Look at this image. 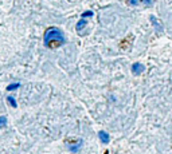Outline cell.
Masks as SVG:
<instances>
[{
    "instance_id": "obj_4",
    "label": "cell",
    "mask_w": 172,
    "mask_h": 154,
    "mask_svg": "<svg viewBox=\"0 0 172 154\" xmlns=\"http://www.w3.org/2000/svg\"><path fill=\"white\" fill-rule=\"evenodd\" d=\"M98 138L101 139L102 143H109L110 142V137L106 131H100L98 133Z\"/></svg>"
},
{
    "instance_id": "obj_5",
    "label": "cell",
    "mask_w": 172,
    "mask_h": 154,
    "mask_svg": "<svg viewBox=\"0 0 172 154\" xmlns=\"http://www.w3.org/2000/svg\"><path fill=\"white\" fill-rule=\"evenodd\" d=\"M149 19H151V22L153 23V25H155V27L157 28V31H163V27H161V23H160V20H157V19H156L155 16H151Z\"/></svg>"
},
{
    "instance_id": "obj_7",
    "label": "cell",
    "mask_w": 172,
    "mask_h": 154,
    "mask_svg": "<svg viewBox=\"0 0 172 154\" xmlns=\"http://www.w3.org/2000/svg\"><path fill=\"white\" fill-rule=\"evenodd\" d=\"M19 87H20V83H10L7 86V91H14V90L19 89Z\"/></svg>"
},
{
    "instance_id": "obj_2",
    "label": "cell",
    "mask_w": 172,
    "mask_h": 154,
    "mask_svg": "<svg viewBox=\"0 0 172 154\" xmlns=\"http://www.w3.org/2000/svg\"><path fill=\"white\" fill-rule=\"evenodd\" d=\"M144 70H145V67H144V65H141V63H135V65L132 66V74L136 76L141 75V74L144 73Z\"/></svg>"
},
{
    "instance_id": "obj_3",
    "label": "cell",
    "mask_w": 172,
    "mask_h": 154,
    "mask_svg": "<svg viewBox=\"0 0 172 154\" xmlns=\"http://www.w3.org/2000/svg\"><path fill=\"white\" fill-rule=\"evenodd\" d=\"M81 146H82V141H77L75 143L70 142L69 143V150L73 151V153H78V150L81 149Z\"/></svg>"
},
{
    "instance_id": "obj_10",
    "label": "cell",
    "mask_w": 172,
    "mask_h": 154,
    "mask_svg": "<svg viewBox=\"0 0 172 154\" xmlns=\"http://www.w3.org/2000/svg\"><path fill=\"white\" fill-rule=\"evenodd\" d=\"M93 16V12L91 11H85L83 14H82V19H85V17H90Z\"/></svg>"
},
{
    "instance_id": "obj_8",
    "label": "cell",
    "mask_w": 172,
    "mask_h": 154,
    "mask_svg": "<svg viewBox=\"0 0 172 154\" xmlns=\"http://www.w3.org/2000/svg\"><path fill=\"white\" fill-rule=\"evenodd\" d=\"M7 102H8V103L11 105V106L14 107V109H16V106H18V105H16V101H15V98H14V97H7Z\"/></svg>"
},
{
    "instance_id": "obj_6",
    "label": "cell",
    "mask_w": 172,
    "mask_h": 154,
    "mask_svg": "<svg viewBox=\"0 0 172 154\" xmlns=\"http://www.w3.org/2000/svg\"><path fill=\"white\" fill-rule=\"evenodd\" d=\"M86 24H88V22H86L85 19H81L78 23H77V27H75V28H77V31H81L82 28L86 27Z\"/></svg>"
},
{
    "instance_id": "obj_9",
    "label": "cell",
    "mask_w": 172,
    "mask_h": 154,
    "mask_svg": "<svg viewBox=\"0 0 172 154\" xmlns=\"http://www.w3.org/2000/svg\"><path fill=\"white\" fill-rule=\"evenodd\" d=\"M7 125V118L6 117H0V127H4Z\"/></svg>"
},
{
    "instance_id": "obj_1",
    "label": "cell",
    "mask_w": 172,
    "mask_h": 154,
    "mask_svg": "<svg viewBox=\"0 0 172 154\" xmlns=\"http://www.w3.org/2000/svg\"><path fill=\"white\" fill-rule=\"evenodd\" d=\"M43 42H45L46 47L56 48V47H59V46L65 44L66 39H65V35H63V32L59 30V28L51 27V28H48V30L45 32Z\"/></svg>"
},
{
    "instance_id": "obj_11",
    "label": "cell",
    "mask_w": 172,
    "mask_h": 154,
    "mask_svg": "<svg viewBox=\"0 0 172 154\" xmlns=\"http://www.w3.org/2000/svg\"><path fill=\"white\" fill-rule=\"evenodd\" d=\"M130 4H138V0H129Z\"/></svg>"
}]
</instances>
